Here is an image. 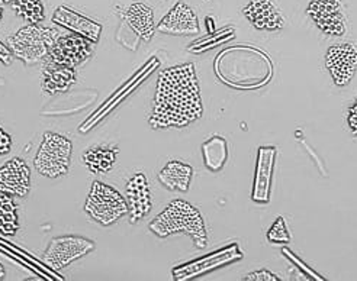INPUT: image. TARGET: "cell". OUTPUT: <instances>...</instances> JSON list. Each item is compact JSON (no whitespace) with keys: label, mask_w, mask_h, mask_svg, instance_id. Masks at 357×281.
I'll use <instances>...</instances> for the list:
<instances>
[{"label":"cell","mask_w":357,"mask_h":281,"mask_svg":"<svg viewBox=\"0 0 357 281\" xmlns=\"http://www.w3.org/2000/svg\"><path fill=\"white\" fill-rule=\"evenodd\" d=\"M347 125L354 136H357V97L347 111Z\"/></svg>","instance_id":"f1b7e54d"},{"label":"cell","mask_w":357,"mask_h":281,"mask_svg":"<svg viewBox=\"0 0 357 281\" xmlns=\"http://www.w3.org/2000/svg\"><path fill=\"white\" fill-rule=\"evenodd\" d=\"M2 17H3V3L2 0H0V21H2Z\"/></svg>","instance_id":"d6a6232c"},{"label":"cell","mask_w":357,"mask_h":281,"mask_svg":"<svg viewBox=\"0 0 357 281\" xmlns=\"http://www.w3.org/2000/svg\"><path fill=\"white\" fill-rule=\"evenodd\" d=\"M282 254H283V257H287L288 259H291V262H294L295 267L302 271V275L305 277V278H308V280L312 278V280H318V281H319V280H326L324 277H321L318 273H315L312 268H310V267L305 264V262H303L299 257H296L291 250L283 248V250H282Z\"/></svg>","instance_id":"4316f807"},{"label":"cell","mask_w":357,"mask_h":281,"mask_svg":"<svg viewBox=\"0 0 357 281\" xmlns=\"http://www.w3.org/2000/svg\"><path fill=\"white\" fill-rule=\"evenodd\" d=\"M155 29L167 35H196L201 32L198 15L183 0H178L163 16V19L155 25Z\"/></svg>","instance_id":"2e32d148"},{"label":"cell","mask_w":357,"mask_h":281,"mask_svg":"<svg viewBox=\"0 0 357 281\" xmlns=\"http://www.w3.org/2000/svg\"><path fill=\"white\" fill-rule=\"evenodd\" d=\"M20 230L17 206L12 196L0 195V234L13 236Z\"/></svg>","instance_id":"603a6c76"},{"label":"cell","mask_w":357,"mask_h":281,"mask_svg":"<svg viewBox=\"0 0 357 281\" xmlns=\"http://www.w3.org/2000/svg\"><path fill=\"white\" fill-rule=\"evenodd\" d=\"M267 241L271 243H288L291 242V234L288 230V223L283 216H278L272 227L267 232Z\"/></svg>","instance_id":"484cf974"},{"label":"cell","mask_w":357,"mask_h":281,"mask_svg":"<svg viewBox=\"0 0 357 281\" xmlns=\"http://www.w3.org/2000/svg\"><path fill=\"white\" fill-rule=\"evenodd\" d=\"M276 156L278 148L267 145L259 147L257 160H256V171L252 188V200L256 203L267 204L271 202L273 177L276 168Z\"/></svg>","instance_id":"7c38bea8"},{"label":"cell","mask_w":357,"mask_h":281,"mask_svg":"<svg viewBox=\"0 0 357 281\" xmlns=\"http://www.w3.org/2000/svg\"><path fill=\"white\" fill-rule=\"evenodd\" d=\"M243 280L244 281H280L282 278L267 270H259V271L247 274Z\"/></svg>","instance_id":"83f0119b"},{"label":"cell","mask_w":357,"mask_h":281,"mask_svg":"<svg viewBox=\"0 0 357 281\" xmlns=\"http://www.w3.org/2000/svg\"><path fill=\"white\" fill-rule=\"evenodd\" d=\"M228 155V140L221 135H213L202 144L204 164L212 172H218L225 167Z\"/></svg>","instance_id":"7402d4cb"},{"label":"cell","mask_w":357,"mask_h":281,"mask_svg":"<svg viewBox=\"0 0 357 281\" xmlns=\"http://www.w3.org/2000/svg\"><path fill=\"white\" fill-rule=\"evenodd\" d=\"M2 280H5V268L2 264H0V281Z\"/></svg>","instance_id":"1f68e13d"},{"label":"cell","mask_w":357,"mask_h":281,"mask_svg":"<svg viewBox=\"0 0 357 281\" xmlns=\"http://www.w3.org/2000/svg\"><path fill=\"white\" fill-rule=\"evenodd\" d=\"M60 32L41 24H28L8 38V47L13 56L32 65L44 61Z\"/></svg>","instance_id":"277c9868"},{"label":"cell","mask_w":357,"mask_h":281,"mask_svg":"<svg viewBox=\"0 0 357 281\" xmlns=\"http://www.w3.org/2000/svg\"><path fill=\"white\" fill-rule=\"evenodd\" d=\"M31 190V170L20 156L0 167V195L25 198Z\"/></svg>","instance_id":"9a60e30c"},{"label":"cell","mask_w":357,"mask_h":281,"mask_svg":"<svg viewBox=\"0 0 357 281\" xmlns=\"http://www.w3.org/2000/svg\"><path fill=\"white\" fill-rule=\"evenodd\" d=\"M243 15L259 31L275 32L284 26V19L276 0H248L243 8Z\"/></svg>","instance_id":"e0dca14e"},{"label":"cell","mask_w":357,"mask_h":281,"mask_svg":"<svg viewBox=\"0 0 357 281\" xmlns=\"http://www.w3.org/2000/svg\"><path fill=\"white\" fill-rule=\"evenodd\" d=\"M326 67L335 86H347L357 70V45L353 42L331 45L326 52Z\"/></svg>","instance_id":"8fae6325"},{"label":"cell","mask_w":357,"mask_h":281,"mask_svg":"<svg viewBox=\"0 0 357 281\" xmlns=\"http://www.w3.org/2000/svg\"><path fill=\"white\" fill-rule=\"evenodd\" d=\"M12 150V136L0 127V156L8 154Z\"/></svg>","instance_id":"f546056e"},{"label":"cell","mask_w":357,"mask_h":281,"mask_svg":"<svg viewBox=\"0 0 357 281\" xmlns=\"http://www.w3.org/2000/svg\"><path fill=\"white\" fill-rule=\"evenodd\" d=\"M217 77L237 90H256L269 84L273 77V63L264 51L236 45L220 52L213 63Z\"/></svg>","instance_id":"7a4b0ae2"},{"label":"cell","mask_w":357,"mask_h":281,"mask_svg":"<svg viewBox=\"0 0 357 281\" xmlns=\"http://www.w3.org/2000/svg\"><path fill=\"white\" fill-rule=\"evenodd\" d=\"M123 198L128 203V215L132 225L144 219L151 212V190L144 172L138 171L128 180L127 186H125Z\"/></svg>","instance_id":"5bb4252c"},{"label":"cell","mask_w":357,"mask_h":281,"mask_svg":"<svg viewBox=\"0 0 357 281\" xmlns=\"http://www.w3.org/2000/svg\"><path fill=\"white\" fill-rule=\"evenodd\" d=\"M2 3L6 5V3H12V0H2Z\"/></svg>","instance_id":"836d02e7"},{"label":"cell","mask_w":357,"mask_h":281,"mask_svg":"<svg viewBox=\"0 0 357 281\" xmlns=\"http://www.w3.org/2000/svg\"><path fill=\"white\" fill-rule=\"evenodd\" d=\"M157 177L166 188L186 193L193 177V167L181 160H172L160 170Z\"/></svg>","instance_id":"ffe728a7"},{"label":"cell","mask_w":357,"mask_h":281,"mask_svg":"<svg viewBox=\"0 0 357 281\" xmlns=\"http://www.w3.org/2000/svg\"><path fill=\"white\" fill-rule=\"evenodd\" d=\"M118 150L108 145H96L87 148L83 154V161L89 171L93 174H106L116 163Z\"/></svg>","instance_id":"44dd1931"},{"label":"cell","mask_w":357,"mask_h":281,"mask_svg":"<svg viewBox=\"0 0 357 281\" xmlns=\"http://www.w3.org/2000/svg\"><path fill=\"white\" fill-rule=\"evenodd\" d=\"M96 42L87 40L77 33L59 35L56 42L52 44L47 57L43 61V67L47 65H64L76 68L91 58L95 52Z\"/></svg>","instance_id":"52a82bcc"},{"label":"cell","mask_w":357,"mask_h":281,"mask_svg":"<svg viewBox=\"0 0 357 281\" xmlns=\"http://www.w3.org/2000/svg\"><path fill=\"white\" fill-rule=\"evenodd\" d=\"M241 258H243L241 248L238 247L237 242H233L231 245H228V247H224L215 252H211L206 257L186 262V264L173 268L172 274L174 280H189V278L206 274L225 264H231V262H236Z\"/></svg>","instance_id":"30bf717a"},{"label":"cell","mask_w":357,"mask_h":281,"mask_svg":"<svg viewBox=\"0 0 357 281\" xmlns=\"http://www.w3.org/2000/svg\"><path fill=\"white\" fill-rule=\"evenodd\" d=\"M150 231L158 238H167L173 234H185L192 238L198 248L208 245L205 220L201 212L186 200L176 199L170 202L162 214H158L150 223Z\"/></svg>","instance_id":"3957f363"},{"label":"cell","mask_w":357,"mask_h":281,"mask_svg":"<svg viewBox=\"0 0 357 281\" xmlns=\"http://www.w3.org/2000/svg\"><path fill=\"white\" fill-rule=\"evenodd\" d=\"M95 250V242L76 235L52 238L44 254L45 267L60 271Z\"/></svg>","instance_id":"ba28073f"},{"label":"cell","mask_w":357,"mask_h":281,"mask_svg":"<svg viewBox=\"0 0 357 281\" xmlns=\"http://www.w3.org/2000/svg\"><path fill=\"white\" fill-rule=\"evenodd\" d=\"M71 152H73V144L67 136L45 132L38 152L33 158L35 170L44 177L60 179L70 170Z\"/></svg>","instance_id":"5b68a950"},{"label":"cell","mask_w":357,"mask_h":281,"mask_svg":"<svg viewBox=\"0 0 357 281\" xmlns=\"http://www.w3.org/2000/svg\"><path fill=\"white\" fill-rule=\"evenodd\" d=\"M115 13H118V16L121 17L122 26L131 29L137 40L144 42H150L153 40L155 32V22L154 12L149 5L142 2H132L125 8H115Z\"/></svg>","instance_id":"4fadbf2b"},{"label":"cell","mask_w":357,"mask_h":281,"mask_svg":"<svg viewBox=\"0 0 357 281\" xmlns=\"http://www.w3.org/2000/svg\"><path fill=\"white\" fill-rule=\"evenodd\" d=\"M12 9L28 24H41L45 19L43 0H12Z\"/></svg>","instance_id":"cb8c5ba5"},{"label":"cell","mask_w":357,"mask_h":281,"mask_svg":"<svg viewBox=\"0 0 357 281\" xmlns=\"http://www.w3.org/2000/svg\"><path fill=\"white\" fill-rule=\"evenodd\" d=\"M84 210L98 223L111 226L128 215V203L112 186L93 182L84 203Z\"/></svg>","instance_id":"8992f818"},{"label":"cell","mask_w":357,"mask_h":281,"mask_svg":"<svg viewBox=\"0 0 357 281\" xmlns=\"http://www.w3.org/2000/svg\"><path fill=\"white\" fill-rule=\"evenodd\" d=\"M204 115L196 68L186 63L160 72L149 124L153 129L185 128Z\"/></svg>","instance_id":"6da1fadb"},{"label":"cell","mask_w":357,"mask_h":281,"mask_svg":"<svg viewBox=\"0 0 357 281\" xmlns=\"http://www.w3.org/2000/svg\"><path fill=\"white\" fill-rule=\"evenodd\" d=\"M234 37H236V29L225 28L220 32H215L213 35H211V37H205L199 41L190 44V47H188V51L193 52V54H202V52H205V51H209L224 42L234 40Z\"/></svg>","instance_id":"d4e9b609"},{"label":"cell","mask_w":357,"mask_h":281,"mask_svg":"<svg viewBox=\"0 0 357 281\" xmlns=\"http://www.w3.org/2000/svg\"><path fill=\"white\" fill-rule=\"evenodd\" d=\"M13 58H15V56H13L12 49L8 45H5L2 41H0V63L5 64V65H10Z\"/></svg>","instance_id":"4dcf8cb0"},{"label":"cell","mask_w":357,"mask_h":281,"mask_svg":"<svg viewBox=\"0 0 357 281\" xmlns=\"http://www.w3.org/2000/svg\"><path fill=\"white\" fill-rule=\"evenodd\" d=\"M307 15L321 32L330 37H343L347 31L342 0H311Z\"/></svg>","instance_id":"9c48e42d"},{"label":"cell","mask_w":357,"mask_h":281,"mask_svg":"<svg viewBox=\"0 0 357 281\" xmlns=\"http://www.w3.org/2000/svg\"><path fill=\"white\" fill-rule=\"evenodd\" d=\"M52 22L67 29L71 33L82 35V37L91 40L96 44L100 38V33L103 29L99 22L64 5L59 6L54 10V15H52Z\"/></svg>","instance_id":"ac0fdd59"},{"label":"cell","mask_w":357,"mask_h":281,"mask_svg":"<svg viewBox=\"0 0 357 281\" xmlns=\"http://www.w3.org/2000/svg\"><path fill=\"white\" fill-rule=\"evenodd\" d=\"M76 70L64 65L43 67L41 89L48 96H56L70 90L76 84Z\"/></svg>","instance_id":"d6986e66"}]
</instances>
